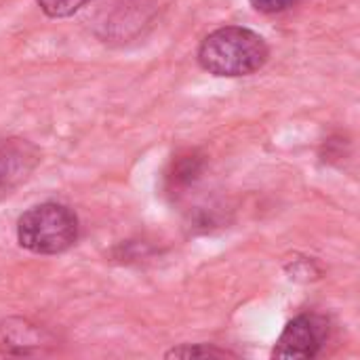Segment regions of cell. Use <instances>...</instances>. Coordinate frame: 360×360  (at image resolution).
<instances>
[{"label": "cell", "mask_w": 360, "mask_h": 360, "mask_svg": "<svg viewBox=\"0 0 360 360\" xmlns=\"http://www.w3.org/2000/svg\"><path fill=\"white\" fill-rule=\"evenodd\" d=\"M251 6L259 13L272 15V13H283L291 6H295L300 0H249Z\"/></svg>", "instance_id": "obj_9"}, {"label": "cell", "mask_w": 360, "mask_h": 360, "mask_svg": "<svg viewBox=\"0 0 360 360\" xmlns=\"http://www.w3.org/2000/svg\"><path fill=\"white\" fill-rule=\"evenodd\" d=\"M327 338L329 323L323 316L300 314L285 327V331L276 340L272 356L283 360L314 359L323 350Z\"/></svg>", "instance_id": "obj_3"}, {"label": "cell", "mask_w": 360, "mask_h": 360, "mask_svg": "<svg viewBox=\"0 0 360 360\" xmlns=\"http://www.w3.org/2000/svg\"><path fill=\"white\" fill-rule=\"evenodd\" d=\"M270 49L266 40L240 25H226L211 32L198 46V63L205 72L224 78L249 76L266 65Z\"/></svg>", "instance_id": "obj_1"}, {"label": "cell", "mask_w": 360, "mask_h": 360, "mask_svg": "<svg viewBox=\"0 0 360 360\" xmlns=\"http://www.w3.org/2000/svg\"><path fill=\"white\" fill-rule=\"evenodd\" d=\"M226 356H236L228 350L209 346V344H196V346H177L165 354V359H226Z\"/></svg>", "instance_id": "obj_7"}, {"label": "cell", "mask_w": 360, "mask_h": 360, "mask_svg": "<svg viewBox=\"0 0 360 360\" xmlns=\"http://www.w3.org/2000/svg\"><path fill=\"white\" fill-rule=\"evenodd\" d=\"M207 169V158L198 150H188L177 154L165 173V192L171 198L186 196L200 179Z\"/></svg>", "instance_id": "obj_5"}, {"label": "cell", "mask_w": 360, "mask_h": 360, "mask_svg": "<svg viewBox=\"0 0 360 360\" xmlns=\"http://www.w3.org/2000/svg\"><path fill=\"white\" fill-rule=\"evenodd\" d=\"M19 245L38 255H57L78 240V217L57 202H42L25 211L17 221Z\"/></svg>", "instance_id": "obj_2"}, {"label": "cell", "mask_w": 360, "mask_h": 360, "mask_svg": "<svg viewBox=\"0 0 360 360\" xmlns=\"http://www.w3.org/2000/svg\"><path fill=\"white\" fill-rule=\"evenodd\" d=\"M40 152L25 139L0 141V196L21 184L38 165Z\"/></svg>", "instance_id": "obj_4"}, {"label": "cell", "mask_w": 360, "mask_h": 360, "mask_svg": "<svg viewBox=\"0 0 360 360\" xmlns=\"http://www.w3.org/2000/svg\"><path fill=\"white\" fill-rule=\"evenodd\" d=\"M89 2H93V0H36L40 11L53 19L70 17V15L78 13L82 6H86Z\"/></svg>", "instance_id": "obj_8"}, {"label": "cell", "mask_w": 360, "mask_h": 360, "mask_svg": "<svg viewBox=\"0 0 360 360\" xmlns=\"http://www.w3.org/2000/svg\"><path fill=\"white\" fill-rule=\"evenodd\" d=\"M46 342V331L23 319H8L0 325V350L6 354L23 356L42 348Z\"/></svg>", "instance_id": "obj_6"}]
</instances>
